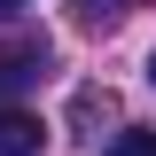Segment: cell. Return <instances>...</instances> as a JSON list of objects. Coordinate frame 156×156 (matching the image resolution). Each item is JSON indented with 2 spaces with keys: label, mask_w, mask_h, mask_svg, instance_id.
I'll use <instances>...</instances> for the list:
<instances>
[{
  "label": "cell",
  "mask_w": 156,
  "mask_h": 156,
  "mask_svg": "<svg viewBox=\"0 0 156 156\" xmlns=\"http://www.w3.org/2000/svg\"><path fill=\"white\" fill-rule=\"evenodd\" d=\"M47 70V39H23V47H0V109H16V94Z\"/></svg>",
  "instance_id": "cell-1"
},
{
  "label": "cell",
  "mask_w": 156,
  "mask_h": 156,
  "mask_svg": "<svg viewBox=\"0 0 156 156\" xmlns=\"http://www.w3.org/2000/svg\"><path fill=\"white\" fill-rule=\"evenodd\" d=\"M47 148V125L31 109H0V156H39Z\"/></svg>",
  "instance_id": "cell-2"
},
{
  "label": "cell",
  "mask_w": 156,
  "mask_h": 156,
  "mask_svg": "<svg viewBox=\"0 0 156 156\" xmlns=\"http://www.w3.org/2000/svg\"><path fill=\"white\" fill-rule=\"evenodd\" d=\"M101 156H156V125H125V133H109Z\"/></svg>",
  "instance_id": "cell-3"
},
{
  "label": "cell",
  "mask_w": 156,
  "mask_h": 156,
  "mask_svg": "<svg viewBox=\"0 0 156 156\" xmlns=\"http://www.w3.org/2000/svg\"><path fill=\"white\" fill-rule=\"evenodd\" d=\"M70 117H78V125H109V117H117V101L101 94V86H86V94L70 101Z\"/></svg>",
  "instance_id": "cell-4"
},
{
  "label": "cell",
  "mask_w": 156,
  "mask_h": 156,
  "mask_svg": "<svg viewBox=\"0 0 156 156\" xmlns=\"http://www.w3.org/2000/svg\"><path fill=\"white\" fill-rule=\"evenodd\" d=\"M70 8H78V23H117L133 0H70Z\"/></svg>",
  "instance_id": "cell-5"
},
{
  "label": "cell",
  "mask_w": 156,
  "mask_h": 156,
  "mask_svg": "<svg viewBox=\"0 0 156 156\" xmlns=\"http://www.w3.org/2000/svg\"><path fill=\"white\" fill-rule=\"evenodd\" d=\"M16 8H23V0H0V16H16Z\"/></svg>",
  "instance_id": "cell-6"
},
{
  "label": "cell",
  "mask_w": 156,
  "mask_h": 156,
  "mask_svg": "<svg viewBox=\"0 0 156 156\" xmlns=\"http://www.w3.org/2000/svg\"><path fill=\"white\" fill-rule=\"evenodd\" d=\"M148 86H156V55H148Z\"/></svg>",
  "instance_id": "cell-7"
}]
</instances>
